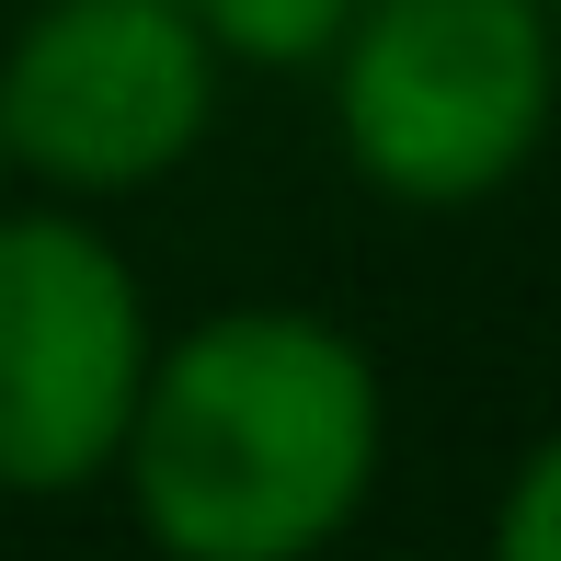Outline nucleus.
<instances>
[{
  "label": "nucleus",
  "instance_id": "f03ea898",
  "mask_svg": "<svg viewBox=\"0 0 561 561\" xmlns=\"http://www.w3.org/2000/svg\"><path fill=\"white\" fill-rule=\"evenodd\" d=\"M561 23L550 0H355L333 46V149L390 207H481L550 149Z\"/></svg>",
  "mask_w": 561,
  "mask_h": 561
},
{
  "label": "nucleus",
  "instance_id": "39448f33",
  "mask_svg": "<svg viewBox=\"0 0 561 561\" xmlns=\"http://www.w3.org/2000/svg\"><path fill=\"white\" fill-rule=\"evenodd\" d=\"M195 23L229 69H333V46L355 35V0H195Z\"/></svg>",
  "mask_w": 561,
  "mask_h": 561
},
{
  "label": "nucleus",
  "instance_id": "7ed1b4c3",
  "mask_svg": "<svg viewBox=\"0 0 561 561\" xmlns=\"http://www.w3.org/2000/svg\"><path fill=\"white\" fill-rule=\"evenodd\" d=\"M161 321L92 207L0 195V504L104 493L138 436Z\"/></svg>",
  "mask_w": 561,
  "mask_h": 561
},
{
  "label": "nucleus",
  "instance_id": "f257e3e1",
  "mask_svg": "<svg viewBox=\"0 0 561 561\" xmlns=\"http://www.w3.org/2000/svg\"><path fill=\"white\" fill-rule=\"evenodd\" d=\"M390 470L378 355L333 310L229 298L161 333L115 493L161 561H321Z\"/></svg>",
  "mask_w": 561,
  "mask_h": 561
},
{
  "label": "nucleus",
  "instance_id": "6e6552de",
  "mask_svg": "<svg viewBox=\"0 0 561 561\" xmlns=\"http://www.w3.org/2000/svg\"><path fill=\"white\" fill-rule=\"evenodd\" d=\"M550 12H561V0H550Z\"/></svg>",
  "mask_w": 561,
  "mask_h": 561
},
{
  "label": "nucleus",
  "instance_id": "423d86ee",
  "mask_svg": "<svg viewBox=\"0 0 561 561\" xmlns=\"http://www.w3.org/2000/svg\"><path fill=\"white\" fill-rule=\"evenodd\" d=\"M481 561H561V424H550V436L516 458V470H504Z\"/></svg>",
  "mask_w": 561,
  "mask_h": 561
},
{
  "label": "nucleus",
  "instance_id": "20e7f679",
  "mask_svg": "<svg viewBox=\"0 0 561 561\" xmlns=\"http://www.w3.org/2000/svg\"><path fill=\"white\" fill-rule=\"evenodd\" d=\"M229 58L195 0H35L0 46V149L23 195L126 207L172 184L218 126Z\"/></svg>",
  "mask_w": 561,
  "mask_h": 561
},
{
  "label": "nucleus",
  "instance_id": "0eeeda50",
  "mask_svg": "<svg viewBox=\"0 0 561 561\" xmlns=\"http://www.w3.org/2000/svg\"><path fill=\"white\" fill-rule=\"evenodd\" d=\"M0 195H23V184H12V149H0Z\"/></svg>",
  "mask_w": 561,
  "mask_h": 561
}]
</instances>
